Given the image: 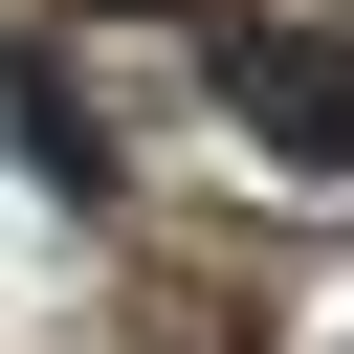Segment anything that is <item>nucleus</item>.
<instances>
[{
    "label": "nucleus",
    "mask_w": 354,
    "mask_h": 354,
    "mask_svg": "<svg viewBox=\"0 0 354 354\" xmlns=\"http://www.w3.org/2000/svg\"><path fill=\"white\" fill-rule=\"evenodd\" d=\"M199 88H221L288 177H354V44H332V22H243V0H199Z\"/></svg>",
    "instance_id": "obj_1"
},
{
    "label": "nucleus",
    "mask_w": 354,
    "mask_h": 354,
    "mask_svg": "<svg viewBox=\"0 0 354 354\" xmlns=\"http://www.w3.org/2000/svg\"><path fill=\"white\" fill-rule=\"evenodd\" d=\"M22 177H44V199H88V177H111V133H88V111L44 88V66H22Z\"/></svg>",
    "instance_id": "obj_2"
}]
</instances>
